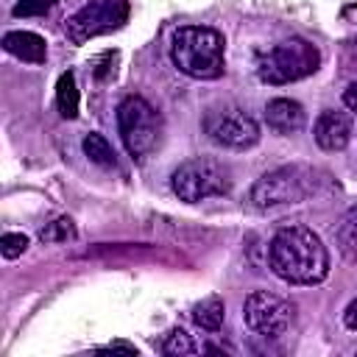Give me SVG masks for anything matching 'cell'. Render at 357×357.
Returning <instances> with one entry per match:
<instances>
[{"mask_svg": "<svg viewBox=\"0 0 357 357\" xmlns=\"http://www.w3.org/2000/svg\"><path fill=\"white\" fill-rule=\"evenodd\" d=\"M271 271L290 284H315L329 273V254L321 237L307 226H284L268 245Z\"/></svg>", "mask_w": 357, "mask_h": 357, "instance_id": "1", "label": "cell"}, {"mask_svg": "<svg viewBox=\"0 0 357 357\" xmlns=\"http://www.w3.org/2000/svg\"><path fill=\"white\" fill-rule=\"evenodd\" d=\"M170 59L178 67V73L198 81H215L226 70L223 36L206 25H184L173 33Z\"/></svg>", "mask_w": 357, "mask_h": 357, "instance_id": "2", "label": "cell"}, {"mask_svg": "<svg viewBox=\"0 0 357 357\" xmlns=\"http://www.w3.org/2000/svg\"><path fill=\"white\" fill-rule=\"evenodd\" d=\"M321 64V53L315 45H310L307 39H284L273 47H268L265 53H259L257 59V75L265 84H290V81H301L307 75H312Z\"/></svg>", "mask_w": 357, "mask_h": 357, "instance_id": "3", "label": "cell"}, {"mask_svg": "<svg viewBox=\"0 0 357 357\" xmlns=\"http://www.w3.org/2000/svg\"><path fill=\"white\" fill-rule=\"evenodd\" d=\"M117 131L134 159H145L162 139V114L139 95H128L117 106Z\"/></svg>", "mask_w": 357, "mask_h": 357, "instance_id": "4", "label": "cell"}, {"mask_svg": "<svg viewBox=\"0 0 357 357\" xmlns=\"http://www.w3.org/2000/svg\"><path fill=\"white\" fill-rule=\"evenodd\" d=\"M170 187L178 195V201L198 204V201H206V198L226 195L231 190V173L223 162L198 156V159H190V162H184L173 170Z\"/></svg>", "mask_w": 357, "mask_h": 357, "instance_id": "5", "label": "cell"}, {"mask_svg": "<svg viewBox=\"0 0 357 357\" xmlns=\"http://www.w3.org/2000/svg\"><path fill=\"white\" fill-rule=\"evenodd\" d=\"M312 173L304 167H276L259 176L248 192V201L257 209H273L284 204H301L312 192Z\"/></svg>", "mask_w": 357, "mask_h": 357, "instance_id": "6", "label": "cell"}, {"mask_svg": "<svg viewBox=\"0 0 357 357\" xmlns=\"http://www.w3.org/2000/svg\"><path fill=\"white\" fill-rule=\"evenodd\" d=\"M128 20V0H89L67 20V36L75 45H84L95 36L117 31Z\"/></svg>", "mask_w": 357, "mask_h": 357, "instance_id": "7", "label": "cell"}, {"mask_svg": "<svg viewBox=\"0 0 357 357\" xmlns=\"http://www.w3.org/2000/svg\"><path fill=\"white\" fill-rule=\"evenodd\" d=\"M204 131L215 145L231 148V151H245V148L257 145V139H259L257 120L237 106H223V109L206 112Z\"/></svg>", "mask_w": 357, "mask_h": 357, "instance_id": "8", "label": "cell"}, {"mask_svg": "<svg viewBox=\"0 0 357 357\" xmlns=\"http://www.w3.org/2000/svg\"><path fill=\"white\" fill-rule=\"evenodd\" d=\"M243 321L251 332L262 337H282L293 324V307L276 293L257 290L243 304Z\"/></svg>", "mask_w": 357, "mask_h": 357, "instance_id": "9", "label": "cell"}, {"mask_svg": "<svg viewBox=\"0 0 357 357\" xmlns=\"http://www.w3.org/2000/svg\"><path fill=\"white\" fill-rule=\"evenodd\" d=\"M312 137H315L318 148H324V151H343L351 139V117L346 112L326 109L318 114Z\"/></svg>", "mask_w": 357, "mask_h": 357, "instance_id": "10", "label": "cell"}, {"mask_svg": "<svg viewBox=\"0 0 357 357\" xmlns=\"http://www.w3.org/2000/svg\"><path fill=\"white\" fill-rule=\"evenodd\" d=\"M304 120H307V114H304L301 103H296L290 98H273L265 106V123L276 134H296L304 128Z\"/></svg>", "mask_w": 357, "mask_h": 357, "instance_id": "11", "label": "cell"}, {"mask_svg": "<svg viewBox=\"0 0 357 357\" xmlns=\"http://www.w3.org/2000/svg\"><path fill=\"white\" fill-rule=\"evenodd\" d=\"M3 47L28 64H42L47 59V42L33 31H8L3 36Z\"/></svg>", "mask_w": 357, "mask_h": 357, "instance_id": "12", "label": "cell"}, {"mask_svg": "<svg viewBox=\"0 0 357 357\" xmlns=\"http://www.w3.org/2000/svg\"><path fill=\"white\" fill-rule=\"evenodd\" d=\"M335 245L346 262H357V206H351L340 218L335 229Z\"/></svg>", "mask_w": 357, "mask_h": 357, "instance_id": "13", "label": "cell"}, {"mask_svg": "<svg viewBox=\"0 0 357 357\" xmlns=\"http://www.w3.org/2000/svg\"><path fill=\"white\" fill-rule=\"evenodd\" d=\"M223 318H226V307H223V301H220L218 296L204 298V301L195 304V310H192V321H195L201 329H206V332H218V329L223 326Z\"/></svg>", "mask_w": 357, "mask_h": 357, "instance_id": "14", "label": "cell"}, {"mask_svg": "<svg viewBox=\"0 0 357 357\" xmlns=\"http://www.w3.org/2000/svg\"><path fill=\"white\" fill-rule=\"evenodd\" d=\"M56 103L61 117L73 120L78 114V86H75V75L73 73H61L59 84H56Z\"/></svg>", "mask_w": 357, "mask_h": 357, "instance_id": "15", "label": "cell"}, {"mask_svg": "<svg viewBox=\"0 0 357 357\" xmlns=\"http://www.w3.org/2000/svg\"><path fill=\"white\" fill-rule=\"evenodd\" d=\"M162 351L170 354V357H187V354H198V351H204V346H198L187 329L176 326V329L167 332V337H165V343H162Z\"/></svg>", "mask_w": 357, "mask_h": 357, "instance_id": "16", "label": "cell"}, {"mask_svg": "<svg viewBox=\"0 0 357 357\" xmlns=\"http://www.w3.org/2000/svg\"><path fill=\"white\" fill-rule=\"evenodd\" d=\"M84 153L89 156V162H95V165H100V167H114V151H112V145L106 142V137H100V134H86L84 137Z\"/></svg>", "mask_w": 357, "mask_h": 357, "instance_id": "17", "label": "cell"}, {"mask_svg": "<svg viewBox=\"0 0 357 357\" xmlns=\"http://www.w3.org/2000/svg\"><path fill=\"white\" fill-rule=\"evenodd\" d=\"M75 234L78 231H75V223L70 218H56L39 231V240L42 243H70V240H75Z\"/></svg>", "mask_w": 357, "mask_h": 357, "instance_id": "18", "label": "cell"}, {"mask_svg": "<svg viewBox=\"0 0 357 357\" xmlns=\"http://www.w3.org/2000/svg\"><path fill=\"white\" fill-rule=\"evenodd\" d=\"M25 248H28V237L20 234V231H6V234L0 237V251H3L6 259H17Z\"/></svg>", "mask_w": 357, "mask_h": 357, "instance_id": "19", "label": "cell"}, {"mask_svg": "<svg viewBox=\"0 0 357 357\" xmlns=\"http://www.w3.org/2000/svg\"><path fill=\"white\" fill-rule=\"evenodd\" d=\"M56 6V0H17L14 17H42Z\"/></svg>", "mask_w": 357, "mask_h": 357, "instance_id": "20", "label": "cell"}, {"mask_svg": "<svg viewBox=\"0 0 357 357\" xmlns=\"http://www.w3.org/2000/svg\"><path fill=\"white\" fill-rule=\"evenodd\" d=\"M343 324H346L349 329H357V298L346 307V312H343Z\"/></svg>", "mask_w": 357, "mask_h": 357, "instance_id": "21", "label": "cell"}, {"mask_svg": "<svg viewBox=\"0 0 357 357\" xmlns=\"http://www.w3.org/2000/svg\"><path fill=\"white\" fill-rule=\"evenodd\" d=\"M343 103H346L351 112H357V81L346 86V92H343Z\"/></svg>", "mask_w": 357, "mask_h": 357, "instance_id": "22", "label": "cell"}, {"mask_svg": "<svg viewBox=\"0 0 357 357\" xmlns=\"http://www.w3.org/2000/svg\"><path fill=\"white\" fill-rule=\"evenodd\" d=\"M106 349H109V351H112V349H123V351H128V354H137V349H134L131 343H123V340H114V343H109Z\"/></svg>", "mask_w": 357, "mask_h": 357, "instance_id": "23", "label": "cell"}]
</instances>
